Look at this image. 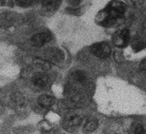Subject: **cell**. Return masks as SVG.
<instances>
[{"mask_svg":"<svg viewBox=\"0 0 146 134\" xmlns=\"http://www.w3.org/2000/svg\"><path fill=\"white\" fill-rule=\"evenodd\" d=\"M140 67L143 71H146V58H145V59L140 62Z\"/></svg>","mask_w":146,"mask_h":134,"instance_id":"obj_14","label":"cell"},{"mask_svg":"<svg viewBox=\"0 0 146 134\" xmlns=\"http://www.w3.org/2000/svg\"><path fill=\"white\" fill-rule=\"evenodd\" d=\"M82 123V118L78 115H71L67 117L63 122V128L67 131H74Z\"/></svg>","mask_w":146,"mask_h":134,"instance_id":"obj_5","label":"cell"},{"mask_svg":"<svg viewBox=\"0 0 146 134\" xmlns=\"http://www.w3.org/2000/svg\"><path fill=\"white\" fill-rule=\"evenodd\" d=\"M34 1H35V0H20V2H21V3L26 4V5L32 3V2H34Z\"/></svg>","mask_w":146,"mask_h":134,"instance_id":"obj_15","label":"cell"},{"mask_svg":"<svg viewBox=\"0 0 146 134\" xmlns=\"http://www.w3.org/2000/svg\"><path fill=\"white\" fill-rule=\"evenodd\" d=\"M132 46L135 51H140L146 46V42L141 38H136L132 43Z\"/></svg>","mask_w":146,"mask_h":134,"instance_id":"obj_11","label":"cell"},{"mask_svg":"<svg viewBox=\"0 0 146 134\" xmlns=\"http://www.w3.org/2000/svg\"><path fill=\"white\" fill-rule=\"evenodd\" d=\"M125 10L126 7L124 3L119 1H113L100 15V23L106 27L111 26L119 18L124 15Z\"/></svg>","mask_w":146,"mask_h":134,"instance_id":"obj_1","label":"cell"},{"mask_svg":"<svg viewBox=\"0 0 146 134\" xmlns=\"http://www.w3.org/2000/svg\"><path fill=\"white\" fill-rule=\"evenodd\" d=\"M52 40V35L49 32H40L31 38V43L34 46L41 47Z\"/></svg>","mask_w":146,"mask_h":134,"instance_id":"obj_4","label":"cell"},{"mask_svg":"<svg viewBox=\"0 0 146 134\" xmlns=\"http://www.w3.org/2000/svg\"><path fill=\"white\" fill-rule=\"evenodd\" d=\"M69 1H70L71 2H72V3L75 4V3H79L81 0H69Z\"/></svg>","mask_w":146,"mask_h":134,"instance_id":"obj_16","label":"cell"},{"mask_svg":"<svg viewBox=\"0 0 146 134\" xmlns=\"http://www.w3.org/2000/svg\"><path fill=\"white\" fill-rule=\"evenodd\" d=\"M45 58L47 61L52 63L61 62L63 59V53L61 50L56 48L50 49L45 52Z\"/></svg>","mask_w":146,"mask_h":134,"instance_id":"obj_6","label":"cell"},{"mask_svg":"<svg viewBox=\"0 0 146 134\" xmlns=\"http://www.w3.org/2000/svg\"><path fill=\"white\" fill-rule=\"evenodd\" d=\"M129 31L127 29H123L117 31L113 36V44L119 48L125 47L129 42Z\"/></svg>","mask_w":146,"mask_h":134,"instance_id":"obj_3","label":"cell"},{"mask_svg":"<svg viewBox=\"0 0 146 134\" xmlns=\"http://www.w3.org/2000/svg\"><path fill=\"white\" fill-rule=\"evenodd\" d=\"M34 86L39 88H46L50 86V78L44 73H38L32 79Z\"/></svg>","mask_w":146,"mask_h":134,"instance_id":"obj_7","label":"cell"},{"mask_svg":"<svg viewBox=\"0 0 146 134\" xmlns=\"http://www.w3.org/2000/svg\"><path fill=\"white\" fill-rule=\"evenodd\" d=\"M41 2L42 7L48 12L55 10L60 5V0H42Z\"/></svg>","mask_w":146,"mask_h":134,"instance_id":"obj_8","label":"cell"},{"mask_svg":"<svg viewBox=\"0 0 146 134\" xmlns=\"http://www.w3.org/2000/svg\"><path fill=\"white\" fill-rule=\"evenodd\" d=\"M54 98L49 95H42L38 99V104L44 108L50 107L54 104Z\"/></svg>","mask_w":146,"mask_h":134,"instance_id":"obj_9","label":"cell"},{"mask_svg":"<svg viewBox=\"0 0 146 134\" xmlns=\"http://www.w3.org/2000/svg\"><path fill=\"white\" fill-rule=\"evenodd\" d=\"M134 134H146V132L145 131L143 126L140 125H137L136 127V128L135 130V132H134Z\"/></svg>","mask_w":146,"mask_h":134,"instance_id":"obj_13","label":"cell"},{"mask_svg":"<svg viewBox=\"0 0 146 134\" xmlns=\"http://www.w3.org/2000/svg\"><path fill=\"white\" fill-rule=\"evenodd\" d=\"M90 51L95 56L104 59L110 56L111 49L108 44L106 42H98V43L92 45L90 47Z\"/></svg>","mask_w":146,"mask_h":134,"instance_id":"obj_2","label":"cell"},{"mask_svg":"<svg viewBox=\"0 0 146 134\" xmlns=\"http://www.w3.org/2000/svg\"><path fill=\"white\" fill-rule=\"evenodd\" d=\"M98 121L95 117L88 118L84 124V130L87 132H93L98 128Z\"/></svg>","mask_w":146,"mask_h":134,"instance_id":"obj_10","label":"cell"},{"mask_svg":"<svg viewBox=\"0 0 146 134\" xmlns=\"http://www.w3.org/2000/svg\"><path fill=\"white\" fill-rule=\"evenodd\" d=\"M73 78L74 79V81H76L78 83H83V82L85 81L87 76H86V74L84 73L79 70V71H76L73 74Z\"/></svg>","mask_w":146,"mask_h":134,"instance_id":"obj_12","label":"cell"}]
</instances>
